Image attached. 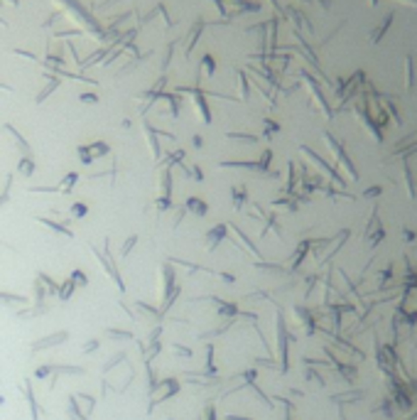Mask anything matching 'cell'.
Returning <instances> with one entry per match:
<instances>
[{"label": "cell", "instance_id": "cell-1", "mask_svg": "<svg viewBox=\"0 0 417 420\" xmlns=\"http://www.w3.org/2000/svg\"><path fill=\"white\" fill-rule=\"evenodd\" d=\"M66 339V332H57V334H52V337H45V339H37L32 344V352H39V349H49V347H54V344H62Z\"/></svg>", "mask_w": 417, "mask_h": 420}, {"label": "cell", "instance_id": "cell-2", "mask_svg": "<svg viewBox=\"0 0 417 420\" xmlns=\"http://www.w3.org/2000/svg\"><path fill=\"white\" fill-rule=\"evenodd\" d=\"M160 386H162V393L160 396H155V403H157V401H164V398H170V396H175L177 391H179V381H175V378H164Z\"/></svg>", "mask_w": 417, "mask_h": 420}, {"label": "cell", "instance_id": "cell-3", "mask_svg": "<svg viewBox=\"0 0 417 420\" xmlns=\"http://www.w3.org/2000/svg\"><path fill=\"white\" fill-rule=\"evenodd\" d=\"M224 234H226V226H214L211 231L206 234V248L209 251H214L216 248V243L224 239Z\"/></svg>", "mask_w": 417, "mask_h": 420}, {"label": "cell", "instance_id": "cell-4", "mask_svg": "<svg viewBox=\"0 0 417 420\" xmlns=\"http://www.w3.org/2000/svg\"><path fill=\"white\" fill-rule=\"evenodd\" d=\"M20 388H25V398H27V403L32 408V420H39V408L34 403V393H32V388H30V381H25Z\"/></svg>", "mask_w": 417, "mask_h": 420}, {"label": "cell", "instance_id": "cell-5", "mask_svg": "<svg viewBox=\"0 0 417 420\" xmlns=\"http://www.w3.org/2000/svg\"><path fill=\"white\" fill-rule=\"evenodd\" d=\"M69 418H71V420H89L79 410V405H76V396H71V398H69Z\"/></svg>", "mask_w": 417, "mask_h": 420}, {"label": "cell", "instance_id": "cell-6", "mask_svg": "<svg viewBox=\"0 0 417 420\" xmlns=\"http://www.w3.org/2000/svg\"><path fill=\"white\" fill-rule=\"evenodd\" d=\"M187 207H189L194 214H199V216H204V214H206V202H204V199H189V202H187Z\"/></svg>", "mask_w": 417, "mask_h": 420}, {"label": "cell", "instance_id": "cell-7", "mask_svg": "<svg viewBox=\"0 0 417 420\" xmlns=\"http://www.w3.org/2000/svg\"><path fill=\"white\" fill-rule=\"evenodd\" d=\"M86 211H89V207H86L84 202H76V204L71 207V214H74V216H86Z\"/></svg>", "mask_w": 417, "mask_h": 420}, {"label": "cell", "instance_id": "cell-8", "mask_svg": "<svg viewBox=\"0 0 417 420\" xmlns=\"http://www.w3.org/2000/svg\"><path fill=\"white\" fill-rule=\"evenodd\" d=\"M76 401H84V403H86V413H91V410H94V403H96V401H94L91 396H86V393L76 396Z\"/></svg>", "mask_w": 417, "mask_h": 420}, {"label": "cell", "instance_id": "cell-9", "mask_svg": "<svg viewBox=\"0 0 417 420\" xmlns=\"http://www.w3.org/2000/svg\"><path fill=\"white\" fill-rule=\"evenodd\" d=\"M57 292H59V297H62V300H66V297L74 292V283H71V280H66V283H64V290H57Z\"/></svg>", "mask_w": 417, "mask_h": 420}, {"label": "cell", "instance_id": "cell-10", "mask_svg": "<svg viewBox=\"0 0 417 420\" xmlns=\"http://www.w3.org/2000/svg\"><path fill=\"white\" fill-rule=\"evenodd\" d=\"M123 359H126V354H115V356L111 359V361H108V364L103 366V371H111V369H113V364H118V361H123Z\"/></svg>", "mask_w": 417, "mask_h": 420}, {"label": "cell", "instance_id": "cell-11", "mask_svg": "<svg viewBox=\"0 0 417 420\" xmlns=\"http://www.w3.org/2000/svg\"><path fill=\"white\" fill-rule=\"evenodd\" d=\"M71 283H79V285H86V275L79 273V271H74L71 273Z\"/></svg>", "mask_w": 417, "mask_h": 420}, {"label": "cell", "instance_id": "cell-12", "mask_svg": "<svg viewBox=\"0 0 417 420\" xmlns=\"http://www.w3.org/2000/svg\"><path fill=\"white\" fill-rule=\"evenodd\" d=\"M20 172H22V175H32V162H20Z\"/></svg>", "mask_w": 417, "mask_h": 420}, {"label": "cell", "instance_id": "cell-13", "mask_svg": "<svg viewBox=\"0 0 417 420\" xmlns=\"http://www.w3.org/2000/svg\"><path fill=\"white\" fill-rule=\"evenodd\" d=\"M135 241H138L135 236H133V239H128V241H126V246H123V251H120V253H123V256H128V253H130V248L135 246Z\"/></svg>", "mask_w": 417, "mask_h": 420}, {"label": "cell", "instance_id": "cell-14", "mask_svg": "<svg viewBox=\"0 0 417 420\" xmlns=\"http://www.w3.org/2000/svg\"><path fill=\"white\" fill-rule=\"evenodd\" d=\"M204 420H216V410H214V405H206V410H204Z\"/></svg>", "mask_w": 417, "mask_h": 420}, {"label": "cell", "instance_id": "cell-15", "mask_svg": "<svg viewBox=\"0 0 417 420\" xmlns=\"http://www.w3.org/2000/svg\"><path fill=\"white\" fill-rule=\"evenodd\" d=\"M108 334L115 337V339H118V337H120V339H130V332H115V329H108Z\"/></svg>", "mask_w": 417, "mask_h": 420}, {"label": "cell", "instance_id": "cell-16", "mask_svg": "<svg viewBox=\"0 0 417 420\" xmlns=\"http://www.w3.org/2000/svg\"><path fill=\"white\" fill-rule=\"evenodd\" d=\"M49 371H52V366H39V369L34 371V376H37V378H45Z\"/></svg>", "mask_w": 417, "mask_h": 420}, {"label": "cell", "instance_id": "cell-17", "mask_svg": "<svg viewBox=\"0 0 417 420\" xmlns=\"http://www.w3.org/2000/svg\"><path fill=\"white\" fill-rule=\"evenodd\" d=\"M98 347V341L96 339H91L89 341V344H86V347H84V352H86V354H89V352H94V349H96Z\"/></svg>", "mask_w": 417, "mask_h": 420}, {"label": "cell", "instance_id": "cell-18", "mask_svg": "<svg viewBox=\"0 0 417 420\" xmlns=\"http://www.w3.org/2000/svg\"><path fill=\"white\" fill-rule=\"evenodd\" d=\"M175 352H177V354H182V356H192V352H189V349H184V347H179V344L175 347Z\"/></svg>", "mask_w": 417, "mask_h": 420}, {"label": "cell", "instance_id": "cell-19", "mask_svg": "<svg viewBox=\"0 0 417 420\" xmlns=\"http://www.w3.org/2000/svg\"><path fill=\"white\" fill-rule=\"evenodd\" d=\"M226 420H245V418H236V415H226Z\"/></svg>", "mask_w": 417, "mask_h": 420}]
</instances>
